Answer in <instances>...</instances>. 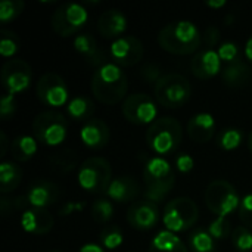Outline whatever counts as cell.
Masks as SVG:
<instances>
[{"instance_id": "25", "label": "cell", "mask_w": 252, "mask_h": 252, "mask_svg": "<svg viewBox=\"0 0 252 252\" xmlns=\"http://www.w3.org/2000/svg\"><path fill=\"white\" fill-rule=\"evenodd\" d=\"M149 252H189L183 241L173 232L162 230L151 242Z\"/></svg>"}, {"instance_id": "13", "label": "cell", "mask_w": 252, "mask_h": 252, "mask_svg": "<svg viewBox=\"0 0 252 252\" xmlns=\"http://www.w3.org/2000/svg\"><path fill=\"white\" fill-rule=\"evenodd\" d=\"M123 115L133 124L143 126L155 123L157 117V106L151 96L145 93H134L130 94L123 103Z\"/></svg>"}, {"instance_id": "48", "label": "cell", "mask_w": 252, "mask_h": 252, "mask_svg": "<svg viewBox=\"0 0 252 252\" xmlns=\"http://www.w3.org/2000/svg\"><path fill=\"white\" fill-rule=\"evenodd\" d=\"M74 208H83V205H74V204H68L63 210H62V216H66V214H69V213H72L74 211Z\"/></svg>"}, {"instance_id": "41", "label": "cell", "mask_w": 252, "mask_h": 252, "mask_svg": "<svg viewBox=\"0 0 252 252\" xmlns=\"http://www.w3.org/2000/svg\"><path fill=\"white\" fill-rule=\"evenodd\" d=\"M142 77H143L149 84L155 86V84L158 83V80H159L162 75H161V69H159L157 65L149 63V65H146V66L143 68V71H142Z\"/></svg>"}, {"instance_id": "18", "label": "cell", "mask_w": 252, "mask_h": 252, "mask_svg": "<svg viewBox=\"0 0 252 252\" xmlns=\"http://www.w3.org/2000/svg\"><path fill=\"white\" fill-rule=\"evenodd\" d=\"M109 127L105 121L99 118H92L84 123L80 130V137L83 143L90 149H102L109 142Z\"/></svg>"}, {"instance_id": "51", "label": "cell", "mask_w": 252, "mask_h": 252, "mask_svg": "<svg viewBox=\"0 0 252 252\" xmlns=\"http://www.w3.org/2000/svg\"><path fill=\"white\" fill-rule=\"evenodd\" d=\"M49 252H61V251H58V250H52V251H49Z\"/></svg>"}, {"instance_id": "5", "label": "cell", "mask_w": 252, "mask_h": 252, "mask_svg": "<svg viewBox=\"0 0 252 252\" xmlns=\"http://www.w3.org/2000/svg\"><path fill=\"white\" fill-rule=\"evenodd\" d=\"M154 93L162 106L176 109L189 102L192 96V86L189 80L180 74H165L154 86Z\"/></svg>"}, {"instance_id": "31", "label": "cell", "mask_w": 252, "mask_h": 252, "mask_svg": "<svg viewBox=\"0 0 252 252\" xmlns=\"http://www.w3.org/2000/svg\"><path fill=\"white\" fill-rule=\"evenodd\" d=\"M189 245L195 252H213L214 251V238L208 233V230L198 229L189 238Z\"/></svg>"}, {"instance_id": "35", "label": "cell", "mask_w": 252, "mask_h": 252, "mask_svg": "<svg viewBox=\"0 0 252 252\" xmlns=\"http://www.w3.org/2000/svg\"><path fill=\"white\" fill-rule=\"evenodd\" d=\"M114 216V207L109 201L106 199H97L92 205V217L94 221L105 224L108 223Z\"/></svg>"}, {"instance_id": "43", "label": "cell", "mask_w": 252, "mask_h": 252, "mask_svg": "<svg viewBox=\"0 0 252 252\" xmlns=\"http://www.w3.org/2000/svg\"><path fill=\"white\" fill-rule=\"evenodd\" d=\"M176 165H177V170L180 173H189V171L193 170V159H192V157L183 154V155H179L177 157Z\"/></svg>"}, {"instance_id": "4", "label": "cell", "mask_w": 252, "mask_h": 252, "mask_svg": "<svg viewBox=\"0 0 252 252\" xmlns=\"http://www.w3.org/2000/svg\"><path fill=\"white\" fill-rule=\"evenodd\" d=\"M183 139L180 123L173 117H162L155 120L146 131V143L151 151L162 155H170L177 151Z\"/></svg>"}, {"instance_id": "10", "label": "cell", "mask_w": 252, "mask_h": 252, "mask_svg": "<svg viewBox=\"0 0 252 252\" xmlns=\"http://www.w3.org/2000/svg\"><path fill=\"white\" fill-rule=\"evenodd\" d=\"M89 13L80 3H63L52 16V28L61 37H69L78 32L87 22Z\"/></svg>"}, {"instance_id": "49", "label": "cell", "mask_w": 252, "mask_h": 252, "mask_svg": "<svg viewBox=\"0 0 252 252\" xmlns=\"http://www.w3.org/2000/svg\"><path fill=\"white\" fill-rule=\"evenodd\" d=\"M207 6H210L213 9H219V7L226 6V1L224 0H221V1H207Z\"/></svg>"}, {"instance_id": "45", "label": "cell", "mask_w": 252, "mask_h": 252, "mask_svg": "<svg viewBox=\"0 0 252 252\" xmlns=\"http://www.w3.org/2000/svg\"><path fill=\"white\" fill-rule=\"evenodd\" d=\"M80 252H105V250L96 244H86L84 247L80 248Z\"/></svg>"}, {"instance_id": "19", "label": "cell", "mask_w": 252, "mask_h": 252, "mask_svg": "<svg viewBox=\"0 0 252 252\" xmlns=\"http://www.w3.org/2000/svg\"><path fill=\"white\" fill-rule=\"evenodd\" d=\"M190 68L196 78L208 80V78L216 77L221 71V59L216 50L205 49V50H201L192 59Z\"/></svg>"}, {"instance_id": "2", "label": "cell", "mask_w": 252, "mask_h": 252, "mask_svg": "<svg viewBox=\"0 0 252 252\" xmlns=\"http://www.w3.org/2000/svg\"><path fill=\"white\" fill-rule=\"evenodd\" d=\"M158 43L173 55H189L201 46V32L190 21H174L159 31Z\"/></svg>"}, {"instance_id": "15", "label": "cell", "mask_w": 252, "mask_h": 252, "mask_svg": "<svg viewBox=\"0 0 252 252\" xmlns=\"http://www.w3.org/2000/svg\"><path fill=\"white\" fill-rule=\"evenodd\" d=\"M159 208L151 201H137L131 204L127 213V221L136 230H149L158 224Z\"/></svg>"}, {"instance_id": "39", "label": "cell", "mask_w": 252, "mask_h": 252, "mask_svg": "<svg viewBox=\"0 0 252 252\" xmlns=\"http://www.w3.org/2000/svg\"><path fill=\"white\" fill-rule=\"evenodd\" d=\"M239 217L241 221L245 224V227L252 229V193L247 195L239 205Z\"/></svg>"}, {"instance_id": "34", "label": "cell", "mask_w": 252, "mask_h": 252, "mask_svg": "<svg viewBox=\"0 0 252 252\" xmlns=\"http://www.w3.org/2000/svg\"><path fill=\"white\" fill-rule=\"evenodd\" d=\"M99 241H100V244H102L103 248H106V250H115V248H118L123 244L124 236H123V232H121L120 227H117V226H108V227H105L100 232Z\"/></svg>"}, {"instance_id": "16", "label": "cell", "mask_w": 252, "mask_h": 252, "mask_svg": "<svg viewBox=\"0 0 252 252\" xmlns=\"http://www.w3.org/2000/svg\"><path fill=\"white\" fill-rule=\"evenodd\" d=\"M59 188L49 180H35L28 186L25 193L28 204L34 208H47L59 199Z\"/></svg>"}, {"instance_id": "32", "label": "cell", "mask_w": 252, "mask_h": 252, "mask_svg": "<svg viewBox=\"0 0 252 252\" xmlns=\"http://www.w3.org/2000/svg\"><path fill=\"white\" fill-rule=\"evenodd\" d=\"M25 9V3L21 0H3L0 1V22L7 24L16 19Z\"/></svg>"}, {"instance_id": "3", "label": "cell", "mask_w": 252, "mask_h": 252, "mask_svg": "<svg viewBox=\"0 0 252 252\" xmlns=\"http://www.w3.org/2000/svg\"><path fill=\"white\" fill-rule=\"evenodd\" d=\"M143 182L146 186V201L158 204L173 190L176 185V174L173 167L162 157H154L145 164Z\"/></svg>"}, {"instance_id": "38", "label": "cell", "mask_w": 252, "mask_h": 252, "mask_svg": "<svg viewBox=\"0 0 252 252\" xmlns=\"http://www.w3.org/2000/svg\"><path fill=\"white\" fill-rule=\"evenodd\" d=\"M219 56L221 59V62H233L239 58V46L233 41H226L219 47Z\"/></svg>"}, {"instance_id": "33", "label": "cell", "mask_w": 252, "mask_h": 252, "mask_svg": "<svg viewBox=\"0 0 252 252\" xmlns=\"http://www.w3.org/2000/svg\"><path fill=\"white\" fill-rule=\"evenodd\" d=\"M19 38L10 30H0V53L4 58L13 56L19 50Z\"/></svg>"}, {"instance_id": "46", "label": "cell", "mask_w": 252, "mask_h": 252, "mask_svg": "<svg viewBox=\"0 0 252 252\" xmlns=\"http://www.w3.org/2000/svg\"><path fill=\"white\" fill-rule=\"evenodd\" d=\"M245 55H247V59L252 63V35L248 38V41L245 44Z\"/></svg>"}, {"instance_id": "1", "label": "cell", "mask_w": 252, "mask_h": 252, "mask_svg": "<svg viewBox=\"0 0 252 252\" xmlns=\"http://www.w3.org/2000/svg\"><path fill=\"white\" fill-rule=\"evenodd\" d=\"M90 89L99 102L115 105L126 97L128 90V78L118 65L105 63L94 71L90 81Z\"/></svg>"}, {"instance_id": "22", "label": "cell", "mask_w": 252, "mask_h": 252, "mask_svg": "<svg viewBox=\"0 0 252 252\" xmlns=\"http://www.w3.org/2000/svg\"><path fill=\"white\" fill-rule=\"evenodd\" d=\"M216 133L214 117L208 112L193 115L188 123V134L196 143H207Z\"/></svg>"}, {"instance_id": "30", "label": "cell", "mask_w": 252, "mask_h": 252, "mask_svg": "<svg viewBox=\"0 0 252 252\" xmlns=\"http://www.w3.org/2000/svg\"><path fill=\"white\" fill-rule=\"evenodd\" d=\"M244 142V133L239 128H226L217 137V145L223 151H235Z\"/></svg>"}, {"instance_id": "40", "label": "cell", "mask_w": 252, "mask_h": 252, "mask_svg": "<svg viewBox=\"0 0 252 252\" xmlns=\"http://www.w3.org/2000/svg\"><path fill=\"white\" fill-rule=\"evenodd\" d=\"M16 111V102H15V96L13 94H3L0 99V115L1 120H9Z\"/></svg>"}, {"instance_id": "44", "label": "cell", "mask_w": 252, "mask_h": 252, "mask_svg": "<svg viewBox=\"0 0 252 252\" xmlns=\"http://www.w3.org/2000/svg\"><path fill=\"white\" fill-rule=\"evenodd\" d=\"M0 211H1V216L3 217H7L12 211H16L13 199H9V198L1 196V199H0Z\"/></svg>"}, {"instance_id": "26", "label": "cell", "mask_w": 252, "mask_h": 252, "mask_svg": "<svg viewBox=\"0 0 252 252\" xmlns=\"http://www.w3.org/2000/svg\"><path fill=\"white\" fill-rule=\"evenodd\" d=\"M22 180V170L19 165L13 162H1L0 164V193L7 195L12 193Z\"/></svg>"}, {"instance_id": "8", "label": "cell", "mask_w": 252, "mask_h": 252, "mask_svg": "<svg viewBox=\"0 0 252 252\" xmlns=\"http://www.w3.org/2000/svg\"><path fill=\"white\" fill-rule=\"evenodd\" d=\"M199 210L190 198H177L165 205L162 221L168 232L179 233L193 227L198 221Z\"/></svg>"}, {"instance_id": "47", "label": "cell", "mask_w": 252, "mask_h": 252, "mask_svg": "<svg viewBox=\"0 0 252 252\" xmlns=\"http://www.w3.org/2000/svg\"><path fill=\"white\" fill-rule=\"evenodd\" d=\"M0 139H1V142H0V143H1V154H0V157H4L6 152H7V145H9V143H7V137H6L4 133L0 134Z\"/></svg>"}, {"instance_id": "11", "label": "cell", "mask_w": 252, "mask_h": 252, "mask_svg": "<svg viewBox=\"0 0 252 252\" xmlns=\"http://www.w3.org/2000/svg\"><path fill=\"white\" fill-rule=\"evenodd\" d=\"M37 97L46 106H62L68 102L69 97L68 86L63 78L55 72L43 74L37 83Z\"/></svg>"}, {"instance_id": "23", "label": "cell", "mask_w": 252, "mask_h": 252, "mask_svg": "<svg viewBox=\"0 0 252 252\" xmlns=\"http://www.w3.org/2000/svg\"><path fill=\"white\" fill-rule=\"evenodd\" d=\"M74 47H75V50L78 53H81L86 58V61L92 66L100 68L105 63H108L103 50L97 46V41L90 34H80V35H77L75 40H74Z\"/></svg>"}, {"instance_id": "14", "label": "cell", "mask_w": 252, "mask_h": 252, "mask_svg": "<svg viewBox=\"0 0 252 252\" xmlns=\"http://www.w3.org/2000/svg\"><path fill=\"white\" fill-rule=\"evenodd\" d=\"M143 43L134 35H123L111 44V58L118 66H134L143 58Z\"/></svg>"}, {"instance_id": "20", "label": "cell", "mask_w": 252, "mask_h": 252, "mask_svg": "<svg viewBox=\"0 0 252 252\" xmlns=\"http://www.w3.org/2000/svg\"><path fill=\"white\" fill-rule=\"evenodd\" d=\"M97 30L105 38H120L127 30V18L118 9H109L99 16Z\"/></svg>"}, {"instance_id": "42", "label": "cell", "mask_w": 252, "mask_h": 252, "mask_svg": "<svg viewBox=\"0 0 252 252\" xmlns=\"http://www.w3.org/2000/svg\"><path fill=\"white\" fill-rule=\"evenodd\" d=\"M204 40H205V44L208 46V49H213L217 43H219V40H220V31H219V28L217 27H208L207 28V31H205V34H204Z\"/></svg>"}, {"instance_id": "12", "label": "cell", "mask_w": 252, "mask_h": 252, "mask_svg": "<svg viewBox=\"0 0 252 252\" xmlns=\"http://www.w3.org/2000/svg\"><path fill=\"white\" fill-rule=\"evenodd\" d=\"M32 80V71L24 59H9L1 68V84L7 94L27 90Z\"/></svg>"}, {"instance_id": "27", "label": "cell", "mask_w": 252, "mask_h": 252, "mask_svg": "<svg viewBox=\"0 0 252 252\" xmlns=\"http://www.w3.org/2000/svg\"><path fill=\"white\" fill-rule=\"evenodd\" d=\"M66 112L74 121H83L87 123L92 120L94 114V105L89 97L84 96H77L72 97L68 105H66Z\"/></svg>"}, {"instance_id": "28", "label": "cell", "mask_w": 252, "mask_h": 252, "mask_svg": "<svg viewBox=\"0 0 252 252\" xmlns=\"http://www.w3.org/2000/svg\"><path fill=\"white\" fill-rule=\"evenodd\" d=\"M77 162H78V157H77L75 151H72V149H62L59 152H55L49 158L50 168L59 174L71 173L77 167Z\"/></svg>"}, {"instance_id": "37", "label": "cell", "mask_w": 252, "mask_h": 252, "mask_svg": "<svg viewBox=\"0 0 252 252\" xmlns=\"http://www.w3.org/2000/svg\"><path fill=\"white\" fill-rule=\"evenodd\" d=\"M232 244L238 251H250L252 250V233L248 227L241 226L232 233Z\"/></svg>"}, {"instance_id": "50", "label": "cell", "mask_w": 252, "mask_h": 252, "mask_svg": "<svg viewBox=\"0 0 252 252\" xmlns=\"http://www.w3.org/2000/svg\"><path fill=\"white\" fill-rule=\"evenodd\" d=\"M248 148H250V152L252 154V133L250 134V137H248Z\"/></svg>"}, {"instance_id": "7", "label": "cell", "mask_w": 252, "mask_h": 252, "mask_svg": "<svg viewBox=\"0 0 252 252\" xmlns=\"http://www.w3.org/2000/svg\"><path fill=\"white\" fill-rule=\"evenodd\" d=\"M32 133L37 142L47 146H58L66 139L68 120L56 111L41 112L32 123Z\"/></svg>"}, {"instance_id": "36", "label": "cell", "mask_w": 252, "mask_h": 252, "mask_svg": "<svg viewBox=\"0 0 252 252\" xmlns=\"http://www.w3.org/2000/svg\"><path fill=\"white\" fill-rule=\"evenodd\" d=\"M208 233L214 238V239H226L230 236L232 233V226L227 217H217L214 221L210 223L208 226Z\"/></svg>"}, {"instance_id": "21", "label": "cell", "mask_w": 252, "mask_h": 252, "mask_svg": "<svg viewBox=\"0 0 252 252\" xmlns=\"http://www.w3.org/2000/svg\"><path fill=\"white\" fill-rule=\"evenodd\" d=\"M106 195L115 202L127 204L134 201L140 195V186L137 180L131 176H120L112 180Z\"/></svg>"}, {"instance_id": "6", "label": "cell", "mask_w": 252, "mask_h": 252, "mask_svg": "<svg viewBox=\"0 0 252 252\" xmlns=\"http://www.w3.org/2000/svg\"><path fill=\"white\" fill-rule=\"evenodd\" d=\"M78 185L89 193L103 195L112 183L111 164L105 158H89L78 168Z\"/></svg>"}, {"instance_id": "9", "label": "cell", "mask_w": 252, "mask_h": 252, "mask_svg": "<svg viewBox=\"0 0 252 252\" xmlns=\"http://www.w3.org/2000/svg\"><path fill=\"white\" fill-rule=\"evenodd\" d=\"M205 204L217 217H227L239 205L236 189L226 180H213L205 189Z\"/></svg>"}, {"instance_id": "24", "label": "cell", "mask_w": 252, "mask_h": 252, "mask_svg": "<svg viewBox=\"0 0 252 252\" xmlns=\"http://www.w3.org/2000/svg\"><path fill=\"white\" fill-rule=\"evenodd\" d=\"M250 77H251V71H250L248 65L241 58L227 63L226 68L221 71V78H223L224 84L229 87H233V89L244 87L248 83Z\"/></svg>"}, {"instance_id": "17", "label": "cell", "mask_w": 252, "mask_h": 252, "mask_svg": "<svg viewBox=\"0 0 252 252\" xmlns=\"http://www.w3.org/2000/svg\"><path fill=\"white\" fill-rule=\"evenodd\" d=\"M55 220L52 214L46 208H28L22 213L21 216V227L35 236H41L49 233L53 229Z\"/></svg>"}, {"instance_id": "29", "label": "cell", "mask_w": 252, "mask_h": 252, "mask_svg": "<svg viewBox=\"0 0 252 252\" xmlns=\"http://www.w3.org/2000/svg\"><path fill=\"white\" fill-rule=\"evenodd\" d=\"M35 140L37 139L32 137V136H19V137H16L10 145L12 157L19 162H25V161L31 159L37 152V142Z\"/></svg>"}]
</instances>
